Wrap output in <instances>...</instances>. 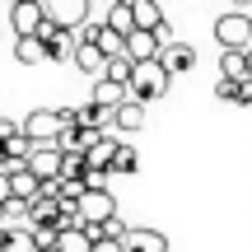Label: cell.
Listing matches in <instances>:
<instances>
[{
    "instance_id": "7c38bea8",
    "label": "cell",
    "mask_w": 252,
    "mask_h": 252,
    "mask_svg": "<svg viewBox=\"0 0 252 252\" xmlns=\"http://www.w3.org/2000/svg\"><path fill=\"white\" fill-rule=\"evenodd\" d=\"M89 103H98L103 112H117L122 103H131V89H126V84H112V80H98L94 84V98Z\"/></svg>"
},
{
    "instance_id": "3957f363",
    "label": "cell",
    "mask_w": 252,
    "mask_h": 252,
    "mask_svg": "<svg viewBox=\"0 0 252 252\" xmlns=\"http://www.w3.org/2000/svg\"><path fill=\"white\" fill-rule=\"evenodd\" d=\"M19 131H24L33 145H56L61 131H65L61 126V108H33L24 122H19Z\"/></svg>"
},
{
    "instance_id": "7402d4cb",
    "label": "cell",
    "mask_w": 252,
    "mask_h": 252,
    "mask_svg": "<svg viewBox=\"0 0 252 252\" xmlns=\"http://www.w3.org/2000/svg\"><path fill=\"white\" fill-rule=\"evenodd\" d=\"M238 89H243V80H215V98L220 103H238Z\"/></svg>"
},
{
    "instance_id": "9c48e42d",
    "label": "cell",
    "mask_w": 252,
    "mask_h": 252,
    "mask_svg": "<svg viewBox=\"0 0 252 252\" xmlns=\"http://www.w3.org/2000/svg\"><path fill=\"white\" fill-rule=\"evenodd\" d=\"M28 229H56V234H61V201L37 196L33 206H28Z\"/></svg>"
},
{
    "instance_id": "5bb4252c",
    "label": "cell",
    "mask_w": 252,
    "mask_h": 252,
    "mask_svg": "<svg viewBox=\"0 0 252 252\" xmlns=\"http://www.w3.org/2000/svg\"><path fill=\"white\" fill-rule=\"evenodd\" d=\"M75 65H80V75H89L94 84H98V80H108V56H103L98 47H80Z\"/></svg>"
},
{
    "instance_id": "ac0fdd59",
    "label": "cell",
    "mask_w": 252,
    "mask_h": 252,
    "mask_svg": "<svg viewBox=\"0 0 252 252\" xmlns=\"http://www.w3.org/2000/svg\"><path fill=\"white\" fill-rule=\"evenodd\" d=\"M220 80H248V56L220 52Z\"/></svg>"
},
{
    "instance_id": "8992f818",
    "label": "cell",
    "mask_w": 252,
    "mask_h": 252,
    "mask_svg": "<svg viewBox=\"0 0 252 252\" xmlns=\"http://www.w3.org/2000/svg\"><path fill=\"white\" fill-rule=\"evenodd\" d=\"M9 28H14L19 37H37L47 28V19H42V0H19L14 9H9Z\"/></svg>"
},
{
    "instance_id": "603a6c76",
    "label": "cell",
    "mask_w": 252,
    "mask_h": 252,
    "mask_svg": "<svg viewBox=\"0 0 252 252\" xmlns=\"http://www.w3.org/2000/svg\"><path fill=\"white\" fill-rule=\"evenodd\" d=\"M9 220H28V206H24V201H9V206H5V229H9Z\"/></svg>"
},
{
    "instance_id": "484cf974",
    "label": "cell",
    "mask_w": 252,
    "mask_h": 252,
    "mask_svg": "<svg viewBox=\"0 0 252 252\" xmlns=\"http://www.w3.org/2000/svg\"><path fill=\"white\" fill-rule=\"evenodd\" d=\"M0 122H5V117H0Z\"/></svg>"
},
{
    "instance_id": "30bf717a",
    "label": "cell",
    "mask_w": 252,
    "mask_h": 252,
    "mask_svg": "<svg viewBox=\"0 0 252 252\" xmlns=\"http://www.w3.org/2000/svg\"><path fill=\"white\" fill-rule=\"evenodd\" d=\"M75 56H80V37H75V33H65V28H56V33L47 37V61L75 65Z\"/></svg>"
},
{
    "instance_id": "d6986e66",
    "label": "cell",
    "mask_w": 252,
    "mask_h": 252,
    "mask_svg": "<svg viewBox=\"0 0 252 252\" xmlns=\"http://www.w3.org/2000/svg\"><path fill=\"white\" fill-rule=\"evenodd\" d=\"M94 47H98V52L108 56V61H117V56H126V37H122V33H112L108 24H103V33H98V42H94Z\"/></svg>"
},
{
    "instance_id": "7a4b0ae2",
    "label": "cell",
    "mask_w": 252,
    "mask_h": 252,
    "mask_svg": "<svg viewBox=\"0 0 252 252\" xmlns=\"http://www.w3.org/2000/svg\"><path fill=\"white\" fill-rule=\"evenodd\" d=\"M215 42H220V52H238V56H248V52H252V19L243 14V9H229V14H220V19H215Z\"/></svg>"
},
{
    "instance_id": "44dd1931",
    "label": "cell",
    "mask_w": 252,
    "mask_h": 252,
    "mask_svg": "<svg viewBox=\"0 0 252 252\" xmlns=\"http://www.w3.org/2000/svg\"><path fill=\"white\" fill-rule=\"evenodd\" d=\"M135 168H140V154L122 140V145H117V159H112V178H117V173H135Z\"/></svg>"
},
{
    "instance_id": "4fadbf2b",
    "label": "cell",
    "mask_w": 252,
    "mask_h": 252,
    "mask_svg": "<svg viewBox=\"0 0 252 252\" xmlns=\"http://www.w3.org/2000/svg\"><path fill=\"white\" fill-rule=\"evenodd\" d=\"M126 252H168V238L159 229H131L126 234Z\"/></svg>"
},
{
    "instance_id": "d4e9b609",
    "label": "cell",
    "mask_w": 252,
    "mask_h": 252,
    "mask_svg": "<svg viewBox=\"0 0 252 252\" xmlns=\"http://www.w3.org/2000/svg\"><path fill=\"white\" fill-rule=\"evenodd\" d=\"M248 80H252V52H248Z\"/></svg>"
},
{
    "instance_id": "ffe728a7",
    "label": "cell",
    "mask_w": 252,
    "mask_h": 252,
    "mask_svg": "<svg viewBox=\"0 0 252 252\" xmlns=\"http://www.w3.org/2000/svg\"><path fill=\"white\" fill-rule=\"evenodd\" d=\"M145 126V108L140 103H122L117 108V131H140Z\"/></svg>"
},
{
    "instance_id": "e0dca14e",
    "label": "cell",
    "mask_w": 252,
    "mask_h": 252,
    "mask_svg": "<svg viewBox=\"0 0 252 252\" xmlns=\"http://www.w3.org/2000/svg\"><path fill=\"white\" fill-rule=\"evenodd\" d=\"M14 56L24 65H42L47 61V42H42V37H19V42H14Z\"/></svg>"
},
{
    "instance_id": "5b68a950",
    "label": "cell",
    "mask_w": 252,
    "mask_h": 252,
    "mask_svg": "<svg viewBox=\"0 0 252 252\" xmlns=\"http://www.w3.org/2000/svg\"><path fill=\"white\" fill-rule=\"evenodd\" d=\"M42 19L52 28H65V33H75V28L89 19V9L80 5V0H42Z\"/></svg>"
},
{
    "instance_id": "cb8c5ba5",
    "label": "cell",
    "mask_w": 252,
    "mask_h": 252,
    "mask_svg": "<svg viewBox=\"0 0 252 252\" xmlns=\"http://www.w3.org/2000/svg\"><path fill=\"white\" fill-rule=\"evenodd\" d=\"M0 206H9V168L0 163Z\"/></svg>"
},
{
    "instance_id": "8fae6325",
    "label": "cell",
    "mask_w": 252,
    "mask_h": 252,
    "mask_svg": "<svg viewBox=\"0 0 252 252\" xmlns=\"http://www.w3.org/2000/svg\"><path fill=\"white\" fill-rule=\"evenodd\" d=\"M37 196H42V182H37L28 168H9V201H24V206H33Z\"/></svg>"
},
{
    "instance_id": "2e32d148",
    "label": "cell",
    "mask_w": 252,
    "mask_h": 252,
    "mask_svg": "<svg viewBox=\"0 0 252 252\" xmlns=\"http://www.w3.org/2000/svg\"><path fill=\"white\" fill-rule=\"evenodd\" d=\"M131 9H135V28H145V33H159L163 28V9L154 0H131Z\"/></svg>"
},
{
    "instance_id": "6da1fadb",
    "label": "cell",
    "mask_w": 252,
    "mask_h": 252,
    "mask_svg": "<svg viewBox=\"0 0 252 252\" xmlns=\"http://www.w3.org/2000/svg\"><path fill=\"white\" fill-rule=\"evenodd\" d=\"M168 84H173V75L163 70L159 61H145V65H135V75H131V84H126V89H131V103H159L163 94H168Z\"/></svg>"
},
{
    "instance_id": "52a82bcc",
    "label": "cell",
    "mask_w": 252,
    "mask_h": 252,
    "mask_svg": "<svg viewBox=\"0 0 252 252\" xmlns=\"http://www.w3.org/2000/svg\"><path fill=\"white\" fill-rule=\"evenodd\" d=\"M61 163H65V154L56 150V145H37L33 159H28V173H33L37 182H61Z\"/></svg>"
},
{
    "instance_id": "277c9868",
    "label": "cell",
    "mask_w": 252,
    "mask_h": 252,
    "mask_svg": "<svg viewBox=\"0 0 252 252\" xmlns=\"http://www.w3.org/2000/svg\"><path fill=\"white\" fill-rule=\"evenodd\" d=\"M80 220H84V229H103L108 220H117V196L108 187H89L80 196Z\"/></svg>"
},
{
    "instance_id": "ba28073f",
    "label": "cell",
    "mask_w": 252,
    "mask_h": 252,
    "mask_svg": "<svg viewBox=\"0 0 252 252\" xmlns=\"http://www.w3.org/2000/svg\"><path fill=\"white\" fill-rule=\"evenodd\" d=\"M159 65L168 75H191V70H196V47H191V42H168L163 56H159Z\"/></svg>"
},
{
    "instance_id": "9a60e30c",
    "label": "cell",
    "mask_w": 252,
    "mask_h": 252,
    "mask_svg": "<svg viewBox=\"0 0 252 252\" xmlns=\"http://www.w3.org/2000/svg\"><path fill=\"white\" fill-rule=\"evenodd\" d=\"M103 24H108L112 33L131 37V33H135V9H131V0H117V5H108V19H103Z\"/></svg>"
}]
</instances>
